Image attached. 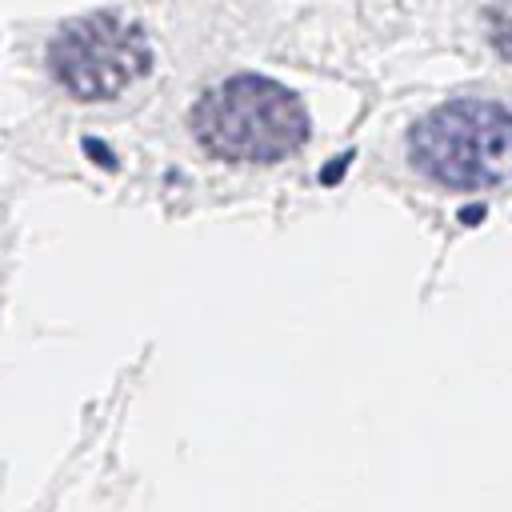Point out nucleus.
I'll return each mask as SVG.
<instances>
[{
    "label": "nucleus",
    "instance_id": "nucleus-4",
    "mask_svg": "<svg viewBox=\"0 0 512 512\" xmlns=\"http://www.w3.org/2000/svg\"><path fill=\"white\" fill-rule=\"evenodd\" d=\"M488 36H492V48L512 60V0H492L488 8Z\"/></svg>",
    "mask_w": 512,
    "mask_h": 512
},
{
    "label": "nucleus",
    "instance_id": "nucleus-1",
    "mask_svg": "<svg viewBox=\"0 0 512 512\" xmlns=\"http://www.w3.org/2000/svg\"><path fill=\"white\" fill-rule=\"evenodd\" d=\"M188 124L204 152L236 164H276L308 140V112L300 96L252 72L208 88Z\"/></svg>",
    "mask_w": 512,
    "mask_h": 512
},
{
    "label": "nucleus",
    "instance_id": "nucleus-2",
    "mask_svg": "<svg viewBox=\"0 0 512 512\" xmlns=\"http://www.w3.org/2000/svg\"><path fill=\"white\" fill-rule=\"evenodd\" d=\"M408 160L444 188L512 180V112L496 100H448L408 132Z\"/></svg>",
    "mask_w": 512,
    "mask_h": 512
},
{
    "label": "nucleus",
    "instance_id": "nucleus-3",
    "mask_svg": "<svg viewBox=\"0 0 512 512\" xmlns=\"http://www.w3.org/2000/svg\"><path fill=\"white\" fill-rule=\"evenodd\" d=\"M48 68L76 100H112L152 68V48L140 24L116 12H96L52 36Z\"/></svg>",
    "mask_w": 512,
    "mask_h": 512
}]
</instances>
